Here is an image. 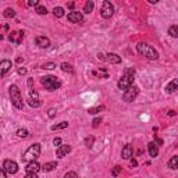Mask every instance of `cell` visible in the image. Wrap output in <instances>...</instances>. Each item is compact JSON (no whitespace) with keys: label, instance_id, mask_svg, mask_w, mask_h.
<instances>
[{"label":"cell","instance_id":"1","mask_svg":"<svg viewBox=\"0 0 178 178\" xmlns=\"http://www.w3.org/2000/svg\"><path fill=\"white\" fill-rule=\"evenodd\" d=\"M40 143H33L32 146H29L24 152V155L21 156V160L24 163H31V161H36V159L40 156Z\"/></svg>","mask_w":178,"mask_h":178},{"label":"cell","instance_id":"2","mask_svg":"<svg viewBox=\"0 0 178 178\" xmlns=\"http://www.w3.org/2000/svg\"><path fill=\"white\" fill-rule=\"evenodd\" d=\"M136 50H138V53L141 56L149 58V60H157L159 58V53L156 52L155 47L150 46V44H147V43H143V42H141V43L136 44Z\"/></svg>","mask_w":178,"mask_h":178},{"label":"cell","instance_id":"3","mask_svg":"<svg viewBox=\"0 0 178 178\" xmlns=\"http://www.w3.org/2000/svg\"><path fill=\"white\" fill-rule=\"evenodd\" d=\"M134 79H135V70H134V68H127L124 71L121 79L118 81L117 85H118V88L121 89V91H125V89H128L134 83Z\"/></svg>","mask_w":178,"mask_h":178},{"label":"cell","instance_id":"4","mask_svg":"<svg viewBox=\"0 0 178 178\" xmlns=\"http://www.w3.org/2000/svg\"><path fill=\"white\" fill-rule=\"evenodd\" d=\"M40 83L44 86L46 91H50V92L56 91V89H58L61 86V81L57 77H54V75H44V77H42Z\"/></svg>","mask_w":178,"mask_h":178},{"label":"cell","instance_id":"5","mask_svg":"<svg viewBox=\"0 0 178 178\" xmlns=\"http://www.w3.org/2000/svg\"><path fill=\"white\" fill-rule=\"evenodd\" d=\"M8 93H10V100H11V103H13V106L15 108H18V110H21V108L24 107V100H22L21 92H19L18 86H17V85H11Z\"/></svg>","mask_w":178,"mask_h":178},{"label":"cell","instance_id":"6","mask_svg":"<svg viewBox=\"0 0 178 178\" xmlns=\"http://www.w3.org/2000/svg\"><path fill=\"white\" fill-rule=\"evenodd\" d=\"M114 14V6L111 4L108 0H104L102 3V8H100V15L103 18H110L111 15Z\"/></svg>","mask_w":178,"mask_h":178},{"label":"cell","instance_id":"7","mask_svg":"<svg viewBox=\"0 0 178 178\" xmlns=\"http://www.w3.org/2000/svg\"><path fill=\"white\" fill-rule=\"evenodd\" d=\"M138 93H139L138 86L131 85L129 88L125 89V91H124V95H122V99H124L125 102H134V100H135V97L138 96Z\"/></svg>","mask_w":178,"mask_h":178},{"label":"cell","instance_id":"8","mask_svg":"<svg viewBox=\"0 0 178 178\" xmlns=\"http://www.w3.org/2000/svg\"><path fill=\"white\" fill-rule=\"evenodd\" d=\"M3 168H4V171L7 172V174H15L17 171H18V164L15 163L14 160H4V163H3Z\"/></svg>","mask_w":178,"mask_h":178},{"label":"cell","instance_id":"9","mask_svg":"<svg viewBox=\"0 0 178 178\" xmlns=\"http://www.w3.org/2000/svg\"><path fill=\"white\" fill-rule=\"evenodd\" d=\"M22 39H24V32H22V31H13V32L8 35V40H10L11 43L19 44V43H22Z\"/></svg>","mask_w":178,"mask_h":178},{"label":"cell","instance_id":"10","mask_svg":"<svg viewBox=\"0 0 178 178\" xmlns=\"http://www.w3.org/2000/svg\"><path fill=\"white\" fill-rule=\"evenodd\" d=\"M67 19H68L70 22L78 24V22L83 21V15L79 13V11H71V13H68V15H67Z\"/></svg>","mask_w":178,"mask_h":178},{"label":"cell","instance_id":"11","mask_svg":"<svg viewBox=\"0 0 178 178\" xmlns=\"http://www.w3.org/2000/svg\"><path fill=\"white\" fill-rule=\"evenodd\" d=\"M70 152H71V146H70V145H61V146H58L57 150H56V156H57L58 159H63L64 156H67Z\"/></svg>","mask_w":178,"mask_h":178},{"label":"cell","instance_id":"12","mask_svg":"<svg viewBox=\"0 0 178 178\" xmlns=\"http://www.w3.org/2000/svg\"><path fill=\"white\" fill-rule=\"evenodd\" d=\"M132 155H134V147H132V145H131V143H127L124 147H122V150H121V157L125 159V160H128V159L132 157Z\"/></svg>","mask_w":178,"mask_h":178},{"label":"cell","instance_id":"13","mask_svg":"<svg viewBox=\"0 0 178 178\" xmlns=\"http://www.w3.org/2000/svg\"><path fill=\"white\" fill-rule=\"evenodd\" d=\"M11 61L10 60H2L0 61V77H3V75H6L8 71L11 70Z\"/></svg>","mask_w":178,"mask_h":178},{"label":"cell","instance_id":"14","mask_svg":"<svg viewBox=\"0 0 178 178\" xmlns=\"http://www.w3.org/2000/svg\"><path fill=\"white\" fill-rule=\"evenodd\" d=\"M103 60L108 61V63H111V64H120L121 63V57H120L118 54H116V53H108V54L103 56Z\"/></svg>","mask_w":178,"mask_h":178},{"label":"cell","instance_id":"15","mask_svg":"<svg viewBox=\"0 0 178 178\" xmlns=\"http://www.w3.org/2000/svg\"><path fill=\"white\" fill-rule=\"evenodd\" d=\"M35 43L38 44L40 49H46V47L50 46V40H49V38H46V36H38V38L35 39Z\"/></svg>","mask_w":178,"mask_h":178},{"label":"cell","instance_id":"16","mask_svg":"<svg viewBox=\"0 0 178 178\" xmlns=\"http://www.w3.org/2000/svg\"><path fill=\"white\" fill-rule=\"evenodd\" d=\"M39 170H40V164H39L38 161H31V163H28L27 167H25V171L33 172V174H38Z\"/></svg>","mask_w":178,"mask_h":178},{"label":"cell","instance_id":"17","mask_svg":"<svg viewBox=\"0 0 178 178\" xmlns=\"http://www.w3.org/2000/svg\"><path fill=\"white\" fill-rule=\"evenodd\" d=\"M177 89H178V81L177 79H172L171 82L166 85V89H164V91H166V93L170 95V93H174Z\"/></svg>","mask_w":178,"mask_h":178},{"label":"cell","instance_id":"18","mask_svg":"<svg viewBox=\"0 0 178 178\" xmlns=\"http://www.w3.org/2000/svg\"><path fill=\"white\" fill-rule=\"evenodd\" d=\"M147 150H149L150 157H156V156L159 155V147L155 142H150V143L147 145Z\"/></svg>","mask_w":178,"mask_h":178},{"label":"cell","instance_id":"19","mask_svg":"<svg viewBox=\"0 0 178 178\" xmlns=\"http://www.w3.org/2000/svg\"><path fill=\"white\" fill-rule=\"evenodd\" d=\"M56 167H57V163H56V161H47V163H44L43 166H40V170H43L44 172H49V171H53Z\"/></svg>","mask_w":178,"mask_h":178},{"label":"cell","instance_id":"20","mask_svg":"<svg viewBox=\"0 0 178 178\" xmlns=\"http://www.w3.org/2000/svg\"><path fill=\"white\" fill-rule=\"evenodd\" d=\"M168 167L171 170H177L178 168V156H172L168 161Z\"/></svg>","mask_w":178,"mask_h":178},{"label":"cell","instance_id":"21","mask_svg":"<svg viewBox=\"0 0 178 178\" xmlns=\"http://www.w3.org/2000/svg\"><path fill=\"white\" fill-rule=\"evenodd\" d=\"M93 7H95V3L92 2V0H89V2H86L85 6H83V11H85L86 14H91L92 11H93Z\"/></svg>","mask_w":178,"mask_h":178},{"label":"cell","instance_id":"22","mask_svg":"<svg viewBox=\"0 0 178 178\" xmlns=\"http://www.w3.org/2000/svg\"><path fill=\"white\" fill-rule=\"evenodd\" d=\"M68 127V122L67 121H63L60 124H56V125H52V131H57V129H64V128Z\"/></svg>","mask_w":178,"mask_h":178},{"label":"cell","instance_id":"23","mask_svg":"<svg viewBox=\"0 0 178 178\" xmlns=\"http://www.w3.org/2000/svg\"><path fill=\"white\" fill-rule=\"evenodd\" d=\"M3 15L6 17V18H14V17H15V11L13 10V8H6L4 10V13H3Z\"/></svg>","mask_w":178,"mask_h":178},{"label":"cell","instance_id":"24","mask_svg":"<svg viewBox=\"0 0 178 178\" xmlns=\"http://www.w3.org/2000/svg\"><path fill=\"white\" fill-rule=\"evenodd\" d=\"M17 136H19V138H28L29 136V131L25 129V128H19L17 131Z\"/></svg>","mask_w":178,"mask_h":178},{"label":"cell","instance_id":"25","mask_svg":"<svg viewBox=\"0 0 178 178\" xmlns=\"http://www.w3.org/2000/svg\"><path fill=\"white\" fill-rule=\"evenodd\" d=\"M53 14H54V17H57V18H61V17L64 15V8L63 7H54L53 8Z\"/></svg>","mask_w":178,"mask_h":178},{"label":"cell","instance_id":"26","mask_svg":"<svg viewBox=\"0 0 178 178\" xmlns=\"http://www.w3.org/2000/svg\"><path fill=\"white\" fill-rule=\"evenodd\" d=\"M8 29H10L8 24H0V40L3 39V33H7Z\"/></svg>","mask_w":178,"mask_h":178},{"label":"cell","instance_id":"27","mask_svg":"<svg viewBox=\"0 0 178 178\" xmlns=\"http://www.w3.org/2000/svg\"><path fill=\"white\" fill-rule=\"evenodd\" d=\"M60 68L63 70L64 72H68V74H71V72L74 71V70H72V67H71V64H68V63H61Z\"/></svg>","mask_w":178,"mask_h":178},{"label":"cell","instance_id":"28","mask_svg":"<svg viewBox=\"0 0 178 178\" xmlns=\"http://www.w3.org/2000/svg\"><path fill=\"white\" fill-rule=\"evenodd\" d=\"M168 33H170V36H172V38H178V27H177V25L170 27Z\"/></svg>","mask_w":178,"mask_h":178},{"label":"cell","instance_id":"29","mask_svg":"<svg viewBox=\"0 0 178 178\" xmlns=\"http://www.w3.org/2000/svg\"><path fill=\"white\" fill-rule=\"evenodd\" d=\"M93 142H95V136H86L85 138V145H86V147H89L91 149L92 146H93Z\"/></svg>","mask_w":178,"mask_h":178},{"label":"cell","instance_id":"30","mask_svg":"<svg viewBox=\"0 0 178 178\" xmlns=\"http://www.w3.org/2000/svg\"><path fill=\"white\" fill-rule=\"evenodd\" d=\"M36 13H38L39 15H46V14H47V8L44 7V6H38V7H36Z\"/></svg>","mask_w":178,"mask_h":178},{"label":"cell","instance_id":"31","mask_svg":"<svg viewBox=\"0 0 178 178\" xmlns=\"http://www.w3.org/2000/svg\"><path fill=\"white\" fill-rule=\"evenodd\" d=\"M102 110H104V106H97V107H92V108H89V110H88V113H89V114H96V113H99V111H102Z\"/></svg>","mask_w":178,"mask_h":178},{"label":"cell","instance_id":"32","mask_svg":"<svg viewBox=\"0 0 178 178\" xmlns=\"http://www.w3.org/2000/svg\"><path fill=\"white\" fill-rule=\"evenodd\" d=\"M121 170H122V167H120V166L113 167V170H111V175H113V177H118V174L121 172Z\"/></svg>","mask_w":178,"mask_h":178},{"label":"cell","instance_id":"33","mask_svg":"<svg viewBox=\"0 0 178 178\" xmlns=\"http://www.w3.org/2000/svg\"><path fill=\"white\" fill-rule=\"evenodd\" d=\"M28 103H29V106H31V107H33V108L39 107V106L42 104L40 100H31V99H28Z\"/></svg>","mask_w":178,"mask_h":178},{"label":"cell","instance_id":"34","mask_svg":"<svg viewBox=\"0 0 178 178\" xmlns=\"http://www.w3.org/2000/svg\"><path fill=\"white\" fill-rule=\"evenodd\" d=\"M56 67V63H46V64H43L42 66V68H44V70H53Z\"/></svg>","mask_w":178,"mask_h":178},{"label":"cell","instance_id":"35","mask_svg":"<svg viewBox=\"0 0 178 178\" xmlns=\"http://www.w3.org/2000/svg\"><path fill=\"white\" fill-rule=\"evenodd\" d=\"M64 178H78V174L75 171H68L66 175H64Z\"/></svg>","mask_w":178,"mask_h":178},{"label":"cell","instance_id":"36","mask_svg":"<svg viewBox=\"0 0 178 178\" xmlns=\"http://www.w3.org/2000/svg\"><path fill=\"white\" fill-rule=\"evenodd\" d=\"M100 122H102V118H100V117H97V118H95V120H93V124H92V125H93V127L96 128V127H99Z\"/></svg>","mask_w":178,"mask_h":178},{"label":"cell","instance_id":"37","mask_svg":"<svg viewBox=\"0 0 178 178\" xmlns=\"http://www.w3.org/2000/svg\"><path fill=\"white\" fill-rule=\"evenodd\" d=\"M53 143H54L56 147L61 146V138H54V141H53Z\"/></svg>","mask_w":178,"mask_h":178},{"label":"cell","instance_id":"38","mask_svg":"<svg viewBox=\"0 0 178 178\" xmlns=\"http://www.w3.org/2000/svg\"><path fill=\"white\" fill-rule=\"evenodd\" d=\"M0 178H7V172L4 171L3 167H0Z\"/></svg>","mask_w":178,"mask_h":178},{"label":"cell","instance_id":"39","mask_svg":"<svg viewBox=\"0 0 178 178\" xmlns=\"http://www.w3.org/2000/svg\"><path fill=\"white\" fill-rule=\"evenodd\" d=\"M28 6H35V7H38L39 2L38 0H29V2H28Z\"/></svg>","mask_w":178,"mask_h":178},{"label":"cell","instance_id":"40","mask_svg":"<svg viewBox=\"0 0 178 178\" xmlns=\"http://www.w3.org/2000/svg\"><path fill=\"white\" fill-rule=\"evenodd\" d=\"M24 178H38V174H33V172H27Z\"/></svg>","mask_w":178,"mask_h":178},{"label":"cell","instance_id":"41","mask_svg":"<svg viewBox=\"0 0 178 178\" xmlns=\"http://www.w3.org/2000/svg\"><path fill=\"white\" fill-rule=\"evenodd\" d=\"M18 74H21V75L27 74V68H24V67H19V68H18Z\"/></svg>","mask_w":178,"mask_h":178},{"label":"cell","instance_id":"42","mask_svg":"<svg viewBox=\"0 0 178 178\" xmlns=\"http://www.w3.org/2000/svg\"><path fill=\"white\" fill-rule=\"evenodd\" d=\"M47 116H49V117H54L56 116V110H54V108H50L49 113H47Z\"/></svg>","mask_w":178,"mask_h":178},{"label":"cell","instance_id":"43","mask_svg":"<svg viewBox=\"0 0 178 178\" xmlns=\"http://www.w3.org/2000/svg\"><path fill=\"white\" fill-rule=\"evenodd\" d=\"M155 142H157L159 145H163V141H161L160 138H157V136H156V135H155Z\"/></svg>","mask_w":178,"mask_h":178},{"label":"cell","instance_id":"44","mask_svg":"<svg viewBox=\"0 0 178 178\" xmlns=\"http://www.w3.org/2000/svg\"><path fill=\"white\" fill-rule=\"evenodd\" d=\"M131 166H132V167H136V166H138V161H136L135 159H132V160H131Z\"/></svg>","mask_w":178,"mask_h":178},{"label":"cell","instance_id":"45","mask_svg":"<svg viewBox=\"0 0 178 178\" xmlns=\"http://www.w3.org/2000/svg\"><path fill=\"white\" fill-rule=\"evenodd\" d=\"M67 7H68V8H74L75 7V3L74 2H70L68 4H67Z\"/></svg>","mask_w":178,"mask_h":178},{"label":"cell","instance_id":"46","mask_svg":"<svg viewBox=\"0 0 178 178\" xmlns=\"http://www.w3.org/2000/svg\"><path fill=\"white\" fill-rule=\"evenodd\" d=\"M167 114H168V116H171V117H174V116H175V114H177V113H175L174 110H170V111H167Z\"/></svg>","mask_w":178,"mask_h":178},{"label":"cell","instance_id":"47","mask_svg":"<svg viewBox=\"0 0 178 178\" xmlns=\"http://www.w3.org/2000/svg\"><path fill=\"white\" fill-rule=\"evenodd\" d=\"M21 61H24V58H21V57L17 58V63H21Z\"/></svg>","mask_w":178,"mask_h":178}]
</instances>
